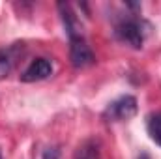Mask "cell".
I'll return each instance as SVG.
<instances>
[{
    "label": "cell",
    "mask_w": 161,
    "mask_h": 159,
    "mask_svg": "<svg viewBox=\"0 0 161 159\" xmlns=\"http://www.w3.org/2000/svg\"><path fill=\"white\" fill-rule=\"evenodd\" d=\"M139 111V105H137V97L135 96H120L118 99H114L113 103L107 105L105 112H103V118L107 122H124V120L133 118Z\"/></svg>",
    "instance_id": "1"
},
{
    "label": "cell",
    "mask_w": 161,
    "mask_h": 159,
    "mask_svg": "<svg viewBox=\"0 0 161 159\" xmlns=\"http://www.w3.org/2000/svg\"><path fill=\"white\" fill-rule=\"evenodd\" d=\"M114 34L122 43L129 45L131 49H141L142 43H144V28H142V23L139 19L120 21L114 28Z\"/></svg>",
    "instance_id": "2"
},
{
    "label": "cell",
    "mask_w": 161,
    "mask_h": 159,
    "mask_svg": "<svg viewBox=\"0 0 161 159\" xmlns=\"http://www.w3.org/2000/svg\"><path fill=\"white\" fill-rule=\"evenodd\" d=\"M69 60L73 68H88L96 62V56L92 52V49L88 47L86 40L82 36H73L69 38Z\"/></svg>",
    "instance_id": "3"
},
{
    "label": "cell",
    "mask_w": 161,
    "mask_h": 159,
    "mask_svg": "<svg viewBox=\"0 0 161 159\" xmlns=\"http://www.w3.org/2000/svg\"><path fill=\"white\" fill-rule=\"evenodd\" d=\"M53 75V64L49 58H34L28 68L21 73V80L23 82H36V80H43Z\"/></svg>",
    "instance_id": "4"
},
{
    "label": "cell",
    "mask_w": 161,
    "mask_h": 159,
    "mask_svg": "<svg viewBox=\"0 0 161 159\" xmlns=\"http://www.w3.org/2000/svg\"><path fill=\"white\" fill-rule=\"evenodd\" d=\"M58 9H60L62 23H64V28H66V34H68V38L80 36L79 25H77V17H75V13L71 11V8H69L68 4H58Z\"/></svg>",
    "instance_id": "5"
},
{
    "label": "cell",
    "mask_w": 161,
    "mask_h": 159,
    "mask_svg": "<svg viewBox=\"0 0 161 159\" xmlns=\"http://www.w3.org/2000/svg\"><path fill=\"white\" fill-rule=\"evenodd\" d=\"M73 159H99V144L96 140L82 142L79 148H77Z\"/></svg>",
    "instance_id": "6"
},
{
    "label": "cell",
    "mask_w": 161,
    "mask_h": 159,
    "mask_svg": "<svg viewBox=\"0 0 161 159\" xmlns=\"http://www.w3.org/2000/svg\"><path fill=\"white\" fill-rule=\"evenodd\" d=\"M146 127H148V135L152 137V140L161 146V112L150 114Z\"/></svg>",
    "instance_id": "7"
},
{
    "label": "cell",
    "mask_w": 161,
    "mask_h": 159,
    "mask_svg": "<svg viewBox=\"0 0 161 159\" xmlns=\"http://www.w3.org/2000/svg\"><path fill=\"white\" fill-rule=\"evenodd\" d=\"M11 71V56L8 51L0 49V80L6 79Z\"/></svg>",
    "instance_id": "8"
},
{
    "label": "cell",
    "mask_w": 161,
    "mask_h": 159,
    "mask_svg": "<svg viewBox=\"0 0 161 159\" xmlns=\"http://www.w3.org/2000/svg\"><path fill=\"white\" fill-rule=\"evenodd\" d=\"M41 159H60V150L58 148H47L43 152Z\"/></svg>",
    "instance_id": "9"
},
{
    "label": "cell",
    "mask_w": 161,
    "mask_h": 159,
    "mask_svg": "<svg viewBox=\"0 0 161 159\" xmlns=\"http://www.w3.org/2000/svg\"><path fill=\"white\" fill-rule=\"evenodd\" d=\"M137 159H150V156H148L146 152H142V154H141V156H139Z\"/></svg>",
    "instance_id": "10"
}]
</instances>
